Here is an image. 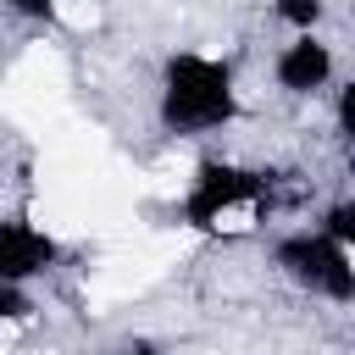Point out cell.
<instances>
[{
	"label": "cell",
	"instance_id": "cell-1",
	"mask_svg": "<svg viewBox=\"0 0 355 355\" xmlns=\"http://www.w3.org/2000/svg\"><path fill=\"white\" fill-rule=\"evenodd\" d=\"M250 116V89L244 72L227 50L205 44H172L155 61L150 78V122L172 144H205L233 133Z\"/></svg>",
	"mask_w": 355,
	"mask_h": 355
},
{
	"label": "cell",
	"instance_id": "cell-2",
	"mask_svg": "<svg viewBox=\"0 0 355 355\" xmlns=\"http://www.w3.org/2000/svg\"><path fill=\"white\" fill-rule=\"evenodd\" d=\"M283 216V178L244 155H200L178 194V222L211 244L266 239Z\"/></svg>",
	"mask_w": 355,
	"mask_h": 355
},
{
	"label": "cell",
	"instance_id": "cell-3",
	"mask_svg": "<svg viewBox=\"0 0 355 355\" xmlns=\"http://www.w3.org/2000/svg\"><path fill=\"white\" fill-rule=\"evenodd\" d=\"M261 244H266L272 277L288 294H300L311 305H327V311H349L355 305V244L333 239L311 216L294 222V227H272Z\"/></svg>",
	"mask_w": 355,
	"mask_h": 355
},
{
	"label": "cell",
	"instance_id": "cell-4",
	"mask_svg": "<svg viewBox=\"0 0 355 355\" xmlns=\"http://www.w3.org/2000/svg\"><path fill=\"white\" fill-rule=\"evenodd\" d=\"M266 78L283 100H300V105H316L327 94H338V78H344V55L333 44V33H283L266 55Z\"/></svg>",
	"mask_w": 355,
	"mask_h": 355
},
{
	"label": "cell",
	"instance_id": "cell-5",
	"mask_svg": "<svg viewBox=\"0 0 355 355\" xmlns=\"http://www.w3.org/2000/svg\"><path fill=\"white\" fill-rule=\"evenodd\" d=\"M61 266H67V239H61L44 216H33V211H22V205H6V211H0V283L39 288V283H50Z\"/></svg>",
	"mask_w": 355,
	"mask_h": 355
},
{
	"label": "cell",
	"instance_id": "cell-6",
	"mask_svg": "<svg viewBox=\"0 0 355 355\" xmlns=\"http://www.w3.org/2000/svg\"><path fill=\"white\" fill-rule=\"evenodd\" d=\"M44 316V300L39 288H22V283H0V355H11Z\"/></svg>",
	"mask_w": 355,
	"mask_h": 355
},
{
	"label": "cell",
	"instance_id": "cell-7",
	"mask_svg": "<svg viewBox=\"0 0 355 355\" xmlns=\"http://www.w3.org/2000/svg\"><path fill=\"white\" fill-rule=\"evenodd\" d=\"M266 17L283 33H322L333 17V0H266Z\"/></svg>",
	"mask_w": 355,
	"mask_h": 355
},
{
	"label": "cell",
	"instance_id": "cell-8",
	"mask_svg": "<svg viewBox=\"0 0 355 355\" xmlns=\"http://www.w3.org/2000/svg\"><path fill=\"white\" fill-rule=\"evenodd\" d=\"M0 17H11L22 28H55L67 17V0H0Z\"/></svg>",
	"mask_w": 355,
	"mask_h": 355
},
{
	"label": "cell",
	"instance_id": "cell-9",
	"mask_svg": "<svg viewBox=\"0 0 355 355\" xmlns=\"http://www.w3.org/2000/svg\"><path fill=\"white\" fill-rule=\"evenodd\" d=\"M311 222H316V227H327L333 239L355 244V200H349V194H333V200H322V205L311 211Z\"/></svg>",
	"mask_w": 355,
	"mask_h": 355
},
{
	"label": "cell",
	"instance_id": "cell-10",
	"mask_svg": "<svg viewBox=\"0 0 355 355\" xmlns=\"http://www.w3.org/2000/svg\"><path fill=\"white\" fill-rule=\"evenodd\" d=\"M111 355H166V349H161L155 338H144V333H133V338H122V344H116Z\"/></svg>",
	"mask_w": 355,
	"mask_h": 355
}]
</instances>
